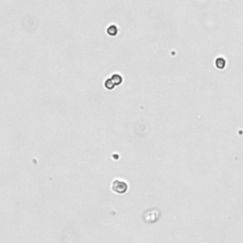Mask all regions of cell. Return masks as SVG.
<instances>
[{
  "label": "cell",
  "mask_w": 243,
  "mask_h": 243,
  "mask_svg": "<svg viewBox=\"0 0 243 243\" xmlns=\"http://www.w3.org/2000/svg\"><path fill=\"white\" fill-rule=\"evenodd\" d=\"M112 190L118 194H124L127 191V184L125 181L114 180L112 184Z\"/></svg>",
  "instance_id": "1"
},
{
  "label": "cell",
  "mask_w": 243,
  "mask_h": 243,
  "mask_svg": "<svg viewBox=\"0 0 243 243\" xmlns=\"http://www.w3.org/2000/svg\"><path fill=\"white\" fill-rule=\"evenodd\" d=\"M225 65H226V61L223 58H218L216 60V66H217L218 68L222 69L225 67Z\"/></svg>",
  "instance_id": "2"
}]
</instances>
